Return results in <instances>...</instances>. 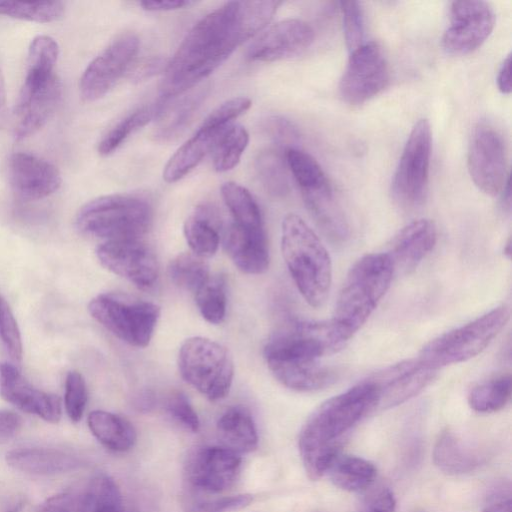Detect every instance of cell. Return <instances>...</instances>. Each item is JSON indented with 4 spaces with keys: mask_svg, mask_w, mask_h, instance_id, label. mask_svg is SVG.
<instances>
[{
    "mask_svg": "<svg viewBox=\"0 0 512 512\" xmlns=\"http://www.w3.org/2000/svg\"><path fill=\"white\" fill-rule=\"evenodd\" d=\"M278 1H230L197 21L167 63L162 100L179 96L208 77L234 50L269 24Z\"/></svg>",
    "mask_w": 512,
    "mask_h": 512,
    "instance_id": "6da1fadb",
    "label": "cell"
},
{
    "mask_svg": "<svg viewBox=\"0 0 512 512\" xmlns=\"http://www.w3.org/2000/svg\"><path fill=\"white\" fill-rule=\"evenodd\" d=\"M345 343L331 320L292 321L270 337L263 354L269 370L283 386L311 392L335 381V373L320 359Z\"/></svg>",
    "mask_w": 512,
    "mask_h": 512,
    "instance_id": "7a4b0ae2",
    "label": "cell"
},
{
    "mask_svg": "<svg viewBox=\"0 0 512 512\" xmlns=\"http://www.w3.org/2000/svg\"><path fill=\"white\" fill-rule=\"evenodd\" d=\"M379 388L373 380L361 382L323 402L303 425L298 447L308 477L327 473L339 455L343 436L378 405Z\"/></svg>",
    "mask_w": 512,
    "mask_h": 512,
    "instance_id": "3957f363",
    "label": "cell"
},
{
    "mask_svg": "<svg viewBox=\"0 0 512 512\" xmlns=\"http://www.w3.org/2000/svg\"><path fill=\"white\" fill-rule=\"evenodd\" d=\"M281 251L304 300L313 308L322 307L331 289V258L317 234L296 214L283 219Z\"/></svg>",
    "mask_w": 512,
    "mask_h": 512,
    "instance_id": "277c9868",
    "label": "cell"
},
{
    "mask_svg": "<svg viewBox=\"0 0 512 512\" xmlns=\"http://www.w3.org/2000/svg\"><path fill=\"white\" fill-rule=\"evenodd\" d=\"M395 272L388 253L357 260L338 294L331 322L347 342L366 322L390 287Z\"/></svg>",
    "mask_w": 512,
    "mask_h": 512,
    "instance_id": "5b68a950",
    "label": "cell"
},
{
    "mask_svg": "<svg viewBox=\"0 0 512 512\" xmlns=\"http://www.w3.org/2000/svg\"><path fill=\"white\" fill-rule=\"evenodd\" d=\"M152 207L143 197L110 194L86 203L78 212V230L105 241L140 239L152 222Z\"/></svg>",
    "mask_w": 512,
    "mask_h": 512,
    "instance_id": "8992f818",
    "label": "cell"
},
{
    "mask_svg": "<svg viewBox=\"0 0 512 512\" xmlns=\"http://www.w3.org/2000/svg\"><path fill=\"white\" fill-rule=\"evenodd\" d=\"M510 317L506 306H498L478 318L430 341L418 359L438 370L467 361L481 353L500 333Z\"/></svg>",
    "mask_w": 512,
    "mask_h": 512,
    "instance_id": "52a82bcc",
    "label": "cell"
},
{
    "mask_svg": "<svg viewBox=\"0 0 512 512\" xmlns=\"http://www.w3.org/2000/svg\"><path fill=\"white\" fill-rule=\"evenodd\" d=\"M88 311L114 336L138 348L149 344L160 317L157 304L118 292L97 295Z\"/></svg>",
    "mask_w": 512,
    "mask_h": 512,
    "instance_id": "ba28073f",
    "label": "cell"
},
{
    "mask_svg": "<svg viewBox=\"0 0 512 512\" xmlns=\"http://www.w3.org/2000/svg\"><path fill=\"white\" fill-rule=\"evenodd\" d=\"M181 377L211 401L229 393L233 376V360L227 349L211 339L195 336L186 339L178 353Z\"/></svg>",
    "mask_w": 512,
    "mask_h": 512,
    "instance_id": "9c48e42d",
    "label": "cell"
},
{
    "mask_svg": "<svg viewBox=\"0 0 512 512\" xmlns=\"http://www.w3.org/2000/svg\"><path fill=\"white\" fill-rule=\"evenodd\" d=\"M431 149L430 123L427 119H420L407 138L392 180V195L403 208H415L425 199Z\"/></svg>",
    "mask_w": 512,
    "mask_h": 512,
    "instance_id": "30bf717a",
    "label": "cell"
},
{
    "mask_svg": "<svg viewBox=\"0 0 512 512\" xmlns=\"http://www.w3.org/2000/svg\"><path fill=\"white\" fill-rule=\"evenodd\" d=\"M467 162L471 179L479 190L490 196L502 192L509 180L506 146L502 134L494 125L479 122L474 127Z\"/></svg>",
    "mask_w": 512,
    "mask_h": 512,
    "instance_id": "8fae6325",
    "label": "cell"
},
{
    "mask_svg": "<svg viewBox=\"0 0 512 512\" xmlns=\"http://www.w3.org/2000/svg\"><path fill=\"white\" fill-rule=\"evenodd\" d=\"M389 80V64L382 47L374 41L364 42L350 52L339 93L346 103L361 105L382 92Z\"/></svg>",
    "mask_w": 512,
    "mask_h": 512,
    "instance_id": "7c38bea8",
    "label": "cell"
},
{
    "mask_svg": "<svg viewBox=\"0 0 512 512\" xmlns=\"http://www.w3.org/2000/svg\"><path fill=\"white\" fill-rule=\"evenodd\" d=\"M139 50V38L131 32L117 36L86 67L80 79L85 101L104 97L132 66Z\"/></svg>",
    "mask_w": 512,
    "mask_h": 512,
    "instance_id": "4fadbf2b",
    "label": "cell"
},
{
    "mask_svg": "<svg viewBox=\"0 0 512 512\" xmlns=\"http://www.w3.org/2000/svg\"><path fill=\"white\" fill-rule=\"evenodd\" d=\"M495 21V12L485 1H453L449 9V24L442 36V46L453 55L469 54L490 36Z\"/></svg>",
    "mask_w": 512,
    "mask_h": 512,
    "instance_id": "5bb4252c",
    "label": "cell"
},
{
    "mask_svg": "<svg viewBox=\"0 0 512 512\" xmlns=\"http://www.w3.org/2000/svg\"><path fill=\"white\" fill-rule=\"evenodd\" d=\"M96 255L103 267L140 289H151L157 282L156 256L141 239L104 241Z\"/></svg>",
    "mask_w": 512,
    "mask_h": 512,
    "instance_id": "9a60e30c",
    "label": "cell"
},
{
    "mask_svg": "<svg viewBox=\"0 0 512 512\" xmlns=\"http://www.w3.org/2000/svg\"><path fill=\"white\" fill-rule=\"evenodd\" d=\"M313 39L309 23L294 18L281 20L259 33L248 47L247 58L258 62L291 58L306 50Z\"/></svg>",
    "mask_w": 512,
    "mask_h": 512,
    "instance_id": "2e32d148",
    "label": "cell"
},
{
    "mask_svg": "<svg viewBox=\"0 0 512 512\" xmlns=\"http://www.w3.org/2000/svg\"><path fill=\"white\" fill-rule=\"evenodd\" d=\"M240 454L224 446H205L190 458L187 477L190 485L205 493H221L238 478Z\"/></svg>",
    "mask_w": 512,
    "mask_h": 512,
    "instance_id": "e0dca14e",
    "label": "cell"
},
{
    "mask_svg": "<svg viewBox=\"0 0 512 512\" xmlns=\"http://www.w3.org/2000/svg\"><path fill=\"white\" fill-rule=\"evenodd\" d=\"M61 93V82L56 75L39 86H22L14 110L16 140L26 139L46 124L61 99Z\"/></svg>",
    "mask_w": 512,
    "mask_h": 512,
    "instance_id": "ac0fdd59",
    "label": "cell"
},
{
    "mask_svg": "<svg viewBox=\"0 0 512 512\" xmlns=\"http://www.w3.org/2000/svg\"><path fill=\"white\" fill-rule=\"evenodd\" d=\"M0 396L20 410L37 415L47 422L57 423L61 418L60 398L33 387L8 362L0 363Z\"/></svg>",
    "mask_w": 512,
    "mask_h": 512,
    "instance_id": "d6986e66",
    "label": "cell"
},
{
    "mask_svg": "<svg viewBox=\"0 0 512 512\" xmlns=\"http://www.w3.org/2000/svg\"><path fill=\"white\" fill-rule=\"evenodd\" d=\"M14 191L23 199L38 200L56 192L62 182L58 169L36 155L14 153L8 164Z\"/></svg>",
    "mask_w": 512,
    "mask_h": 512,
    "instance_id": "ffe728a7",
    "label": "cell"
},
{
    "mask_svg": "<svg viewBox=\"0 0 512 512\" xmlns=\"http://www.w3.org/2000/svg\"><path fill=\"white\" fill-rule=\"evenodd\" d=\"M436 373L418 358L392 366L373 380L379 388L378 405L391 408L404 403L429 385Z\"/></svg>",
    "mask_w": 512,
    "mask_h": 512,
    "instance_id": "44dd1931",
    "label": "cell"
},
{
    "mask_svg": "<svg viewBox=\"0 0 512 512\" xmlns=\"http://www.w3.org/2000/svg\"><path fill=\"white\" fill-rule=\"evenodd\" d=\"M223 245L240 271L258 275L268 269L270 257L264 228L250 229L231 222L224 231Z\"/></svg>",
    "mask_w": 512,
    "mask_h": 512,
    "instance_id": "7402d4cb",
    "label": "cell"
},
{
    "mask_svg": "<svg viewBox=\"0 0 512 512\" xmlns=\"http://www.w3.org/2000/svg\"><path fill=\"white\" fill-rule=\"evenodd\" d=\"M437 228L430 219H418L403 227L392 239L388 253L395 271L409 273L432 251Z\"/></svg>",
    "mask_w": 512,
    "mask_h": 512,
    "instance_id": "603a6c76",
    "label": "cell"
},
{
    "mask_svg": "<svg viewBox=\"0 0 512 512\" xmlns=\"http://www.w3.org/2000/svg\"><path fill=\"white\" fill-rule=\"evenodd\" d=\"M7 464L15 470L34 475H54L78 468L81 460L59 448L22 447L7 452Z\"/></svg>",
    "mask_w": 512,
    "mask_h": 512,
    "instance_id": "cb8c5ba5",
    "label": "cell"
},
{
    "mask_svg": "<svg viewBox=\"0 0 512 512\" xmlns=\"http://www.w3.org/2000/svg\"><path fill=\"white\" fill-rule=\"evenodd\" d=\"M305 205L311 216L334 242H344L350 234L349 224L344 210L335 199L331 185L302 192Z\"/></svg>",
    "mask_w": 512,
    "mask_h": 512,
    "instance_id": "d4e9b609",
    "label": "cell"
},
{
    "mask_svg": "<svg viewBox=\"0 0 512 512\" xmlns=\"http://www.w3.org/2000/svg\"><path fill=\"white\" fill-rule=\"evenodd\" d=\"M187 92L170 98L171 103L167 101L168 99L159 102V111L155 117L158 120L155 128L156 138L163 141L171 140L179 135L192 120L205 98L206 90L200 87Z\"/></svg>",
    "mask_w": 512,
    "mask_h": 512,
    "instance_id": "484cf974",
    "label": "cell"
},
{
    "mask_svg": "<svg viewBox=\"0 0 512 512\" xmlns=\"http://www.w3.org/2000/svg\"><path fill=\"white\" fill-rule=\"evenodd\" d=\"M227 128L214 130L200 126L196 133L176 150L164 166V181L175 183L190 173L212 151L217 139Z\"/></svg>",
    "mask_w": 512,
    "mask_h": 512,
    "instance_id": "4316f807",
    "label": "cell"
},
{
    "mask_svg": "<svg viewBox=\"0 0 512 512\" xmlns=\"http://www.w3.org/2000/svg\"><path fill=\"white\" fill-rule=\"evenodd\" d=\"M184 237L191 252L204 259L212 257L220 244V218L209 205H199L187 217Z\"/></svg>",
    "mask_w": 512,
    "mask_h": 512,
    "instance_id": "83f0119b",
    "label": "cell"
},
{
    "mask_svg": "<svg viewBox=\"0 0 512 512\" xmlns=\"http://www.w3.org/2000/svg\"><path fill=\"white\" fill-rule=\"evenodd\" d=\"M483 460L484 456L449 430L441 433L433 450L435 465L439 470L450 475L472 472L481 465Z\"/></svg>",
    "mask_w": 512,
    "mask_h": 512,
    "instance_id": "f1b7e54d",
    "label": "cell"
},
{
    "mask_svg": "<svg viewBox=\"0 0 512 512\" xmlns=\"http://www.w3.org/2000/svg\"><path fill=\"white\" fill-rule=\"evenodd\" d=\"M217 433L223 446L237 453L257 447L258 434L251 414L243 407L228 408L217 421Z\"/></svg>",
    "mask_w": 512,
    "mask_h": 512,
    "instance_id": "f546056e",
    "label": "cell"
},
{
    "mask_svg": "<svg viewBox=\"0 0 512 512\" xmlns=\"http://www.w3.org/2000/svg\"><path fill=\"white\" fill-rule=\"evenodd\" d=\"M87 422L94 437L109 450L124 452L135 444L136 431L122 416L95 410L89 413Z\"/></svg>",
    "mask_w": 512,
    "mask_h": 512,
    "instance_id": "4dcf8cb0",
    "label": "cell"
},
{
    "mask_svg": "<svg viewBox=\"0 0 512 512\" xmlns=\"http://www.w3.org/2000/svg\"><path fill=\"white\" fill-rule=\"evenodd\" d=\"M327 473L332 483L345 491L367 488L376 477V467L370 461L353 455H338Z\"/></svg>",
    "mask_w": 512,
    "mask_h": 512,
    "instance_id": "1f68e13d",
    "label": "cell"
},
{
    "mask_svg": "<svg viewBox=\"0 0 512 512\" xmlns=\"http://www.w3.org/2000/svg\"><path fill=\"white\" fill-rule=\"evenodd\" d=\"M221 195L234 223L250 229L263 228L260 208L245 187L235 182H226L221 186Z\"/></svg>",
    "mask_w": 512,
    "mask_h": 512,
    "instance_id": "d6a6232c",
    "label": "cell"
},
{
    "mask_svg": "<svg viewBox=\"0 0 512 512\" xmlns=\"http://www.w3.org/2000/svg\"><path fill=\"white\" fill-rule=\"evenodd\" d=\"M286 166L285 153H281L279 149H266L257 155L256 174L268 194L281 197L289 192Z\"/></svg>",
    "mask_w": 512,
    "mask_h": 512,
    "instance_id": "836d02e7",
    "label": "cell"
},
{
    "mask_svg": "<svg viewBox=\"0 0 512 512\" xmlns=\"http://www.w3.org/2000/svg\"><path fill=\"white\" fill-rule=\"evenodd\" d=\"M160 103L142 106L118 121L100 140L98 152L108 156L117 150L138 129L155 119Z\"/></svg>",
    "mask_w": 512,
    "mask_h": 512,
    "instance_id": "e575fe53",
    "label": "cell"
},
{
    "mask_svg": "<svg viewBox=\"0 0 512 512\" xmlns=\"http://www.w3.org/2000/svg\"><path fill=\"white\" fill-rule=\"evenodd\" d=\"M511 392V376H498L474 386L468 395V403L478 413L497 412L509 402Z\"/></svg>",
    "mask_w": 512,
    "mask_h": 512,
    "instance_id": "d590c367",
    "label": "cell"
},
{
    "mask_svg": "<svg viewBox=\"0 0 512 512\" xmlns=\"http://www.w3.org/2000/svg\"><path fill=\"white\" fill-rule=\"evenodd\" d=\"M168 275L177 287L195 294L211 274L204 258L184 252L170 261Z\"/></svg>",
    "mask_w": 512,
    "mask_h": 512,
    "instance_id": "8d00e7d4",
    "label": "cell"
},
{
    "mask_svg": "<svg viewBox=\"0 0 512 512\" xmlns=\"http://www.w3.org/2000/svg\"><path fill=\"white\" fill-rule=\"evenodd\" d=\"M249 143V134L241 125H230L217 139L213 151V166L217 172L235 168Z\"/></svg>",
    "mask_w": 512,
    "mask_h": 512,
    "instance_id": "74e56055",
    "label": "cell"
},
{
    "mask_svg": "<svg viewBox=\"0 0 512 512\" xmlns=\"http://www.w3.org/2000/svg\"><path fill=\"white\" fill-rule=\"evenodd\" d=\"M285 160L301 193L316 190L330 184L320 164L298 147L285 151Z\"/></svg>",
    "mask_w": 512,
    "mask_h": 512,
    "instance_id": "f35d334b",
    "label": "cell"
},
{
    "mask_svg": "<svg viewBox=\"0 0 512 512\" xmlns=\"http://www.w3.org/2000/svg\"><path fill=\"white\" fill-rule=\"evenodd\" d=\"M195 300L202 317L211 324H220L226 315V281L222 275H210L196 291Z\"/></svg>",
    "mask_w": 512,
    "mask_h": 512,
    "instance_id": "ab89813d",
    "label": "cell"
},
{
    "mask_svg": "<svg viewBox=\"0 0 512 512\" xmlns=\"http://www.w3.org/2000/svg\"><path fill=\"white\" fill-rule=\"evenodd\" d=\"M84 494V512H123L119 489L106 474L96 475Z\"/></svg>",
    "mask_w": 512,
    "mask_h": 512,
    "instance_id": "60d3db41",
    "label": "cell"
},
{
    "mask_svg": "<svg viewBox=\"0 0 512 512\" xmlns=\"http://www.w3.org/2000/svg\"><path fill=\"white\" fill-rule=\"evenodd\" d=\"M64 8L60 1H0V14L39 23L58 20L62 17Z\"/></svg>",
    "mask_w": 512,
    "mask_h": 512,
    "instance_id": "b9f144b4",
    "label": "cell"
},
{
    "mask_svg": "<svg viewBox=\"0 0 512 512\" xmlns=\"http://www.w3.org/2000/svg\"><path fill=\"white\" fill-rule=\"evenodd\" d=\"M343 32L346 45L350 52L364 42V14L361 4L357 1L340 2Z\"/></svg>",
    "mask_w": 512,
    "mask_h": 512,
    "instance_id": "7bdbcfd3",
    "label": "cell"
},
{
    "mask_svg": "<svg viewBox=\"0 0 512 512\" xmlns=\"http://www.w3.org/2000/svg\"><path fill=\"white\" fill-rule=\"evenodd\" d=\"M88 399L86 382L77 371H70L65 381L64 403L65 410L73 422L81 420Z\"/></svg>",
    "mask_w": 512,
    "mask_h": 512,
    "instance_id": "ee69618b",
    "label": "cell"
},
{
    "mask_svg": "<svg viewBox=\"0 0 512 512\" xmlns=\"http://www.w3.org/2000/svg\"><path fill=\"white\" fill-rule=\"evenodd\" d=\"M0 338L15 363L22 360V340L20 330L14 315L6 302L0 295Z\"/></svg>",
    "mask_w": 512,
    "mask_h": 512,
    "instance_id": "f6af8a7d",
    "label": "cell"
},
{
    "mask_svg": "<svg viewBox=\"0 0 512 512\" xmlns=\"http://www.w3.org/2000/svg\"><path fill=\"white\" fill-rule=\"evenodd\" d=\"M251 106V100L246 97L231 98L216 107L202 122L201 126L214 130H222L231 122L245 113Z\"/></svg>",
    "mask_w": 512,
    "mask_h": 512,
    "instance_id": "bcb514c9",
    "label": "cell"
},
{
    "mask_svg": "<svg viewBox=\"0 0 512 512\" xmlns=\"http://www.w3.org/2000/svg\"><path fill=\"white\" fill-rule=\"evenodd\" d=\"M169 415L185 429L197 432L200 421L187 396L182 392L172 393L165 403Z\"/></svg>",
    "mask_w": 512,
    "mask_h": 512,
    "instance_id": "7dc6e473",
    "label": "cell"
},
{
    "mask_svg": "<svg viewBox=\"0 0 512 512\" xmlns=\"http://www.w3.org/2000/svg\"><path fill=\"white\" fill-rule=\"evenodd\" d=\"M265 130L274 143L284 152L296 147L299 134L296 127L287 119L280 116H272L265 123Z\"/></svg>",
    "mask_w": 512,
    "mask_h": 512,
    "instance_id": "c3c4849f",
    "label": "cell"
},
{
    "mask_svg": "<svg viewBox=\"0 0 512 512\" xmlns=\"http://www.w3.org/2000/svg\"><path fill=\"white\" fill-rule=\"evenodd\" d=\"M84 494L62 492L47 498L38 512H84Z\"/></svg>",
    "mask_w": 512,
    "mask_h": 512,
    "instance_id": "681fc988",
    "label": "cell"
},
{
    "mask_svg": "<svg viewBox=\"0 0 512 512\" xmlns=\"http://www.w3.org/2000/svg\"><path fill=\"white\" fill-rule=\"evenodd\" d=\"M252 501L251 495L224 497L211 502L200 504L195 512H227L242 508Z\"/></svg>",
    "mask_w": 512,
    "mask_h": 512,
    "instance_id": "f907efd6",
    "label": "cell"
},
{
    "mask_svg": "<svg viewBox=\"0 0 512 512\" xmlns=\"http://www.w3.org/2000/svg\"><path fill=\"white\" fill-rule=\"evenodd\" d=\"M22 426V418L16 412L0 410V444L9 441Z\"/></svg>",
    "mask_w": 512,
    "mask_h": 512,
    "instance_id": "816d5d0a",
    "label": "cell"
},
{
    "mask_svg": "<svg viewBox=\"0 0 512 512\" xmlns=\"http://www.w3.org/2000/svg\"><path fill=\"white\" fill-rule=\"evenodd\" d=\"M364 512H396V500L389 488H382L368 502Z\"/></svg>",
    "mask_w": 512,
    "mask_h": 512,
    "instance_id": "f5cc1de1",
    "label": "cell"
},
{
    "mask_svg": "<svg viewBox=\"0 0 512 512\" xmlns=\"http://www.w3.org/2000/svg\"><path fill=\"white\" fill-rule=\"evenodd\" d=\"M191 4V1L184 0L142 1L139 3V5L147 11H171L184 8Z\"/></svg>",
    "mask_w": 512,
    "mask_h": 512,
    "instance_id": "db71d44e",
    "label": "cell"
},
{
    "mask_svg": "<svg viewBox=\"0 0 512 512\" xmlns=\"http://www.w3.org/2000/svg\"><path fill=\"white\" fill-rule=\"evenodd\" d=\"M510 64L511 55L508 54L501 63L497 74V86L503 94H509L511 92Z\"/></svg>",
    "mask_w": 512,
    "mask_h": 512,
    "instance_id": "11a10c76",
    "label": "cell"
},
{
    "mask_svg": "<svg viewBox=\"0 0 512 512\" xmlns=\"http://www.w3.org/2000/svg\"><path fill=\"white\" fill-rule=\"evenodd\" d=\"M511 499H500L490 504L482 512H511Z\"/></svg>",
    "mask_w": 512,
    "mask_h": 512,
    "instance_id": "9f6ffc18",
    "label": "cell"
},
{
    "mask_svg": "<svg viewBox=\"0 0 512 512\" xmlns=\"http://www.w3.org/2000/svg\"><path fill=\"white\" fill-rule=\"evenodd\" d=\"M6 88L5 81L0 70V123L3 121L6 112Z\"/></svg>",
    "mask_w": 512,
    "mask_h": 512,
    "instance_id": "6f0895ef",
    "label": "cell"
},
{
    "mask_svg": "<svg viewBox=\"0 0 512 512\" xmlns=\"http://www.w3.org/2000/svg\"><path fill=\"white\" fill-rule=\"evenodd\" d=\"M23 508V502L22 501H16L12 503V505L7 508L4 512H21Z\"/></svg>",
    "mask_w": 512,
    "mask_h": 512,
    "instance_id": "680465c9",
    "label": "cell"
}]
</instances>
